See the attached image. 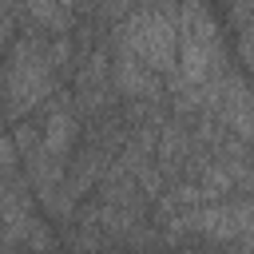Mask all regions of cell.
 <instances>
[{"label":"cell","instance_id":"cell-2","mask_svg":"<svg viewBox=\"0 0 254 254\" xmlns=\"http://www.w3.org/2000/svg\"><path fill=\"white\" fill-rule=\"evenodd\" d=\"M48 40L40 28H28L12 48H4V107L8 123H20L32 115V107L52 91L56 67L48 60Z\"/></svg>","mask_w":254,"mask_h":254},{"label":"cell","instance_id":"cell-4","mask_svg":"<svg viewBox=\"0 0 254 254\" xmlns=\"http://www.w3.org/2000/svg\"><path fill=\"white\" fill-rule=\"evenodd\" d=\"M214 115L230 127V135H238L246 147H254V95L234 71L218 75V111Z\"/></svg>","mask_w":254,"mask_h":254},{"label":"cell","instance_id":"cell-6","mask_svg":"<svg viewBox=\"0 0 254 254\" xmlns=\"http://www.w3.org/2000/svg\"><path fill=\"white\" fill-rule=\"evenodd\" d=\"M75 135H79V115L71 111L67 99H56L44 115V127H40V151L67 163V155L75 147Z\"/></svg>","mask_w":254,"mask_h":254},{"label":"cell","instance_id":"cell-7","mask_svg":"<svg viewBox=\"0 0 254 254\" xmlns=\"http://www.w3.org/2000/svg\"><path fill=\"white\" fill-rule=\"evenodd\" d=\"M238 52H242V64H246V71L254 75V32H246V36H242Z\"/></svg>","mask_w":254,"mask_h":254},{"label":"cell","instance_id":"cell-3","mask_svg":"<svg viewBox=\"0 0 254 254\" xmlns=\"http://www.w3.org/2000/svg\"><path fill=\"white\" fill-rule=\"evenodd\" d=\"M115 44H123L151 71L171 75L179 67V16H167L159 8H139L123 20Z\"/></svg>","mask_w":254,"mask_h":254},{"label":"cell","instance_id":"cell-8","mask_svg":"<svg viewBox=\"0 0 254 254\" xmlns=\"http://www.w3.org/2000/svg\"><path fill=\"white\" fill-rule=\"evenodd\" d=\"M250 32H254V28H250Z\"/></svg>","mask_w":254,"mask_h":254},{"label":"cell","instance_id":"cell-5","mask_svg":"<svg viewBox=\"0 0 254 254\" xmlns=\"http://www.w3.org/2000/svg\"><path fill=\"white\" fill-rule=\"evenodd\" d=\"M111 83L127 99H139V103L159 99V71H151L143 60H135L123 44H115V52H111Z\"/></svg>","mask_w":254,"mask_h":254},{"label":"cell","instance_id":"cell-1","mask_svg":"<svg viewBox=\"0 0 254 254\" xmlns=\"http://www.w3.org/2000/svg\"><path fill=\"white\" fill-rule=\"evenodd\" d=\"M222 75V40L218 24L206 8V0H183L179 4V67L171 71L175 95L210 83Z\"/></svg>","mask_w":254,"mask_h":254}]
</instances>
